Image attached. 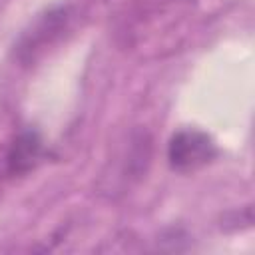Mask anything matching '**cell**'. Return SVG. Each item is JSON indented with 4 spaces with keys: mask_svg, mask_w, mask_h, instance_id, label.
Segmentation results:
<instances>
[{
    "mask_svg": "<svg viewBox=\"0 0 255 255\" xmlns=\"http://www.w3.org/2000/svg\"><path fill=\"white\" fill-rule=\"evenodd\" d=\"M197 0H139L120 28L122 46L141 58H161L185 38Z\"/></svg>",
    "mask_w": 255,
    "mask_h": 255,
    "instance_id": "cell-1",
    "label": "cell"
},
{
    "mask_svg": "<svg viewBox=\"0 0 255 255\" xmlns=\"http://www.w3.org/2000/svg\"><path fill=\"white\" fill-rule=\"evenodd\" d=\"M72 22V8L70 6H54L40 14L32 26L20 36L16 44V58L22 64H32L42 58L60 38L68 32Z\"/></svg>",
    "mask_w": 255,
    "mask_h": 255,
    "instance_id": "cell-2",
    "label": "cell"
},
{
    "mask_svg": "<svg viewBox=\"0 0 255 255\" xmlns=\"http://www.w3.org/2000/svg\"><path fill=\"white\" fill-rule=\"evenodd\" d=\"M215 157L217 145L213 137L195 128H183L175 131L167 143V161L177 173H193L209 165Z\"/></svg>",
    "mask_w": 255,
    "mask_h": 255,
    "instance_id": "cell-3",
    "label": "cell"
},
{
    "mask_svg": "<svg viewBox=\"0 0 255 255\" xmlns=\"http://www.w3.org/2000/svg\"><path fill=\"white\" fill-rule=\"evenodd\" d=\"M42 157L44 145L36 131H22L14 139L0 143V183L30 173Z\"/></svg>",
    "mask_w": 255,
    "mask_h": 255,
    "instance_id": "cell-4",
    "label": "cell"
}]
</instances>
